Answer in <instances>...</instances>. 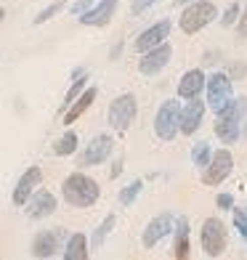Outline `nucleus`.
Instances as JSON below:
<instances>
[{
	"label": "nucleus",
	"mask_w": 247,
	"mask_h": 260,
	"mask_svg": "<svg viewBox=\"0 0 247 260\" xmlns=\"http://www.w3.org/2000/svg\"><path fill=\"white\" fill-rule=\"evenodd\" d=\"M247 117V96H231L229 104H223L215 112L213 133L221 144H237L242 136V122Z\"/></svg>",
	"instance_id": "f257e3e1"
},
{
	"label": "nucleus",
	"mask_w": 247,
	"mask_h": 260,
	"mask_svg": "<svg viewBox=\"0 0 247 260\" xmlns=\"http://www.w3.org/2000/svg\"><path fill=\"white\" fill-rule=\"evenodd\" d=\"M61 194L64 199L72 207H90V205H96L99 202V197H101V188L99 183L90 178V175L85 173H72L69 178L61 183Z\"/></svg>",
	"instance_id": "f03ea898"
},
{
	"label": "nucleus",
	"mask_w": 247,
	"mask_h": 260,
	"mask_svg": "<svg viewBox=\"0 0 247 260\" xmlns=\"http://www.w3.org/2000/svg\"><path fill=\"white\" fill-rule=\"evenodd\" d=\"M218 19V8L210 0H194V3L183 6V14L178 19V27L183 35H197L202 32L207 24H213Z\"/></svg>",
	"instance_id": "7ed1b4c3"
},
{
	"label": "nucleus",
	"mask_w": 247,
	"mask_h": 260,
	"mask_svg": "<svg viewBox=\"0 0 247 260\" xmlns=\"http://www.w3.org/2000/svg\"><path fill=\"white\" fill-rule=\"evenodd\" d=\"M136 114H138V101L133 93H122L109 104V112H107V120L112 125L114 133H128L131 125L136 122Z\"/></svg>",
	"instance_id": "20e7f679"
},
{
	"label": "nucleus",
	"mask_w": 247,
	"mask_h": 260,
	"mask_svg": "<svg viewBox=\"0 0 247 260\" xmlns=\"http://www.w3.org/2000/svg\"><path fill=\"white\" fill-rule=\"evenodd\" d=\"M178 120H181V101L168 99L160 104V109L155 114V133L160 141H173L178 136Z\"/></svg>",
	"instance_id": "39448f33"
},
{
	"label": "nucleus",
	"mask_w": 247,
	"mask_h": 260,
	"mask_svg": "<svg viewBox=\"0 0 247 260\" xmlns=\"http://www.w3.org/2000/svg\"><path fill=\"white\" fill-rule=\"evenodd\" d=\"M199 239H202V252L207 257H221L223 252H226V244H229L223 220L221 218H205L202 231H199Z\"/></svg>",
	"instance_id": "423d86ee"
},
{
	"label": "nucleus",
	"mask_w": 247,
	"mask_h": 260,
	"mask_svg": "<svg viewBox=\"0 0 247 260\" xmlns=\"http://www.w3.org/2000/svg\"><path fill=\"white\" fill-rule=\"evenodd\" d=\"M202 181L205 186H218L229 178V175L234 173V154L223 146V149H213V157H210V162L202 168Z\"/></svg>",
	"instance_id": "0eeeda50"
},
{
	"label": "nucleus",
	"mask_w": 247,
	"mask_h": 260,
	"mask_svg": "<svg viewBox=\"0 0 247 260\" xmlns=\"http://www.w3.org/2000/svg\"><path fill=\"white\" fill-rule=\"evenodd\" d=\"M205 96H207V109L218 112L223 104H229L234 96V85L231 77L226 72H213L210 77H205Z\"/></svg>",
	"instance_id": "6e6552de"
},
{
	"label": "nucleus",
	"mask_w": 247,
	"mask_h": 260,
	"mask_svg": "<svg viewBox=\"0 0 247 260\" xmlns=\"http://www.w3.org/2000/svg\"><path fill=\"white\" fill-rule=\"evenodd\" d=\"M170 58H173V45L165 40V43H160V45H155V48H149V51L141 53L138 72L146 75V77H155V75H160L162 69L170 64Z\"/></svg>",
	"instance_id": "1a4fd4ad"
},
{
	"label": "nucleus",
	"mask_w": 247,
	"mask_h": 260,
	"mask_svg": "<svg viewBox=\"0 0 247 260\" xmlns=\"http://www.w3.org/2000/svg\"><path fill=\"white\" fill-rule=\"evenodd\" d=\"M112 149H114V138L107 136V133H99V136L85 146V151H82L80 165H82V168H96V165H104V162L109 159Z\"/></svg>",
	"instance_id": "9d476101"
},
{
	"label": "nucleus",
	"mask_w": 247,
	"mask_h": 260,
	"mask_svg": "<svg viewBox=\"0 0 247 260\" xmlns=\"http://www.w3.org/2000/svg\"><path fill=\"white\" fill-rule=\"evenodd\" d=\"M205 109L207 104L197 99H189L183 106H181V120H178V133L183 136H194L199 127H202V120H205Z\"/></svg>",
	"instance_id": "9b49d317"
},
{
	"label": "nucleus",
	"mask_w": 247,
	"mask_h": 260,
	"mask_svg": "<svg viewBox=\"0 0 247 260\" xmlns=\"http://www.w3.org/2000/svg\"><path fill=\"white\" fill-rule=\"evenodd\" d=\"M173 223H175V218L170 215V212H160V215H155L149 223H146V229H144V234H141V242H144V247L146 250H151V247H157L165 236H168L170 231H173Z\"/></svg>",
	"instance_id": "f8f14e48"
},
{
	"label": "nucleus",
	"mask_w": 247,
	"mask_h": 260,
	"mask_svg": "<svg viewBox=\"0 0 247 260\" xmlns=\"http://www.w3.org/2000/svg\"><path fill=\"white\" fill-rule=\"evenodd\" d=\"M117 0H96L85 14H80V24L85 27H107L117 14Z\"/></svg>",
	"instance_id": "ddd939ff"
},
{
	"label": "nucleus",
	"mask_w": 247,
	"mask_h": 260,
	"mask_svg": "<svg viewBox=\"0 0 247 260\" xmlns=\"http://www.w3.org/2000/svg\"><path fill=\"white\" fill-rule=\"evenodd\" d=\"M170 19H162V21H157V24H151L149 29H144L136 38V51L138 53H144V51H149V48H155V45H160V43H165L170 38Z\"/></svg>",
	"instance_id": "4468645a"
},
{
	"label": "nucleus",
	"mask_w": 247,
	"mask_h": 260,
	"mask_svg": "<svg viewBox=\"0 0 247 260\" xmlns=\"http://www.w3.org/2000/svg\"><path fill=\"white\" fill-rule=\"evenodd\" d=\"M24 205H27V215L40 220V218H48L56 212V197L51 191H45V188H40V191H32V197Z\"/></svg>",
	"instance_id": "2eb2a0df"
},
{
	"label": "nucleus",
	"mask_w": 247,
	"mask_h": 260,
	"mask_svg": "<svg viewBox=\"0 0 247 260\" xmlns=\"http://www.w3.org/2000/svg\"><path fill=\"white\" fill-rule=\"evenodd\" d=\"M205 90V72L202 69H189V72H183L181 80H178V99L189 101V99H197L202 96Z\"/></svg>",
	"instance_id": "dca6fc26"
},
{
	"label": "nucleus",
	"mask_w": 247,
	"mask_h": 260,
	"mask_svg": "<svg viewBox=\"0 0 247 260\" xmlns=\"http://www.w3.org/2000/svg\"><path fill=\"white\" fill-rule=\"evenodd\" d=\"M58 244H61V229H51V231H40L32 239V255L35 257H53Z\"/></svg>",
	"instance_id": "f3484780"
},
{
	"label": "nucleus",
	"mask_w": 247,
	"mask_h": 260,
	"mask_svg": "<svg viewBox=\"0 0 247 260\" xmlns=\"http://www.w3.org/2000/svg\"><path fill=\"white\" fill-rule=\"evenodd\" d=\"M40 181H43V170H40V168H29V170L19 178V183H16V188H14V205L24 207V202L32 197V191L40 186Z\"/></svg>",
	"instance_id": "a211bd4d"
},
{
	"label": "nucleus",
	"mask_w": 247,
	"mask_h": 260,
	"mask_svg": "<svg viewBox=\"0 0 247 260\" xmlns=\"http://www.w3.org/2000/svg\"><path fill=\"white\" fill-rule=\"evenodd\" d=\"M173 257L175 260H186L189 257V250H192V244H189V218L181 215L178 220L173 223Z\"/></svg>",
	"instance_id": "6ab92c4d"
},
{
	"label": "nucleus",
	"mask_w": 247,
	"mask_h": 260,
	"mask_svg": "<svg viewBox=\"0 0 247 260\" xmlns=\"http://www.w3.org/2000/svg\"><path fill=\"white\" fill-rule=\"evenodd\" d=\"M96 96H99V90L96 88H85V90H82L80 93V96L72 101V104H69L67 106V112H64V125L69 127V125H72V122H77L80 120V117L82 114H85L88 109H90V106H93V101H96Z\"/></svg>",
	"instance_id": "aec40b11"
},
{
	"label": "nucleus",
	"mask_w": 247,
	"mask_h": 260,
	"mask_svg": "<svg viewBox=\"0 0 247 260\" xmlns=\"http://www.w3.org/2000/svg\"><path fill=\"white\" fill-rule=\"evenodd\" d=\"M85 257H88V236L72 234L64 247V260H85Z\"/></svg>",
	"instance_id": "412c9836"
},
{
	"label": "nucleus",
	"mask_w": 247,
	"mask_h": 260,
	"mask_svg": "<svg viewBox=\"0 0 247 260\" xmlns=\"http://www.w3.org/2000/svg\"><path fill=\"white\" fill-rule=\"evenodd\" d=\"M77 144H80L77 133H75V130H67V133L53 144V154L56 157H69V154H75V151H77Z\"/></svg>",
	"instance_id": "4be33fe9"
},
{
	"label": "nucleus",
	"mask_w": 247,
	"mask_h": 260,
	"mask_svg": "<svg viewBox=\"0 0 247 260\" xmlns=\"http://www.w3.org/2000/svg\"><path fill=\"white\" fill-rule=\"evenodd\" d=\"M82 90H85V69H75V77H72V88H69L67 90V96H64V104H61V112H67V106L69 104H72L77 96H80V93Z\"/></svg>",
	"instance_id": "5701e85b"
},
{
	"label": "nucleus",
	"mask_w": 247,
	"mask_h": 260,
	"mask_svg": "<svg viewBox=\"0 0 247 260\" xmlns=\"http://www.w3.org/2000/svg\"><path fill=\"white\" fill-rule=\"evenodd\" d=\"M210 157H213V146H210L207 141H197V144L192 146V162L197 165V168H205V165L210 162Z\"/></svg>",
	"instance_id": "b1692460"
},
{
	"label": "nucleus",
	"mask_w": 247,
	"mask_h": 260,
	"mask_svg": "<svg viewBox=\"0 0 247 260\" xmlns=\"http://www.w3.org/2000/svg\"><path fill=\"white\" fill-rule=\"evenodd\" d=\"M141 191H144V181H131V183H128L125 188H122V191H120V197H117V199H120V205L122 207H131L133 202H136V199H138V194Z\"/></svg>",
	"instance_id": "393cba45"
},
{
	"label": "nucleus",
	"mask_w": 247,
	"mask_h": 260,
	"mask_svg": "<svg viewBox=\"0 0 247 260\" xmlns=\"http://www.w3.org/2000/svg\"><path fill=\"white\" fill-rule=\"evenodd\" d=\"M112 229H114V215H107V218L101 220V226H99L96 231H93L90 244H93V247H101V244H104V239H107V234H109Z\"/></svg>",
	"instance_id": "a878e982"
},
{
	"label": "nucleus",
	"mask_w": 247,
	"mask_h": 260,
	"mask_svg": "<svg viewBox=\"0 0 247 260\" xmlns=\"http://www.w3.org/2000/svg\"><path fill=\"white\" fill-rule=\"evenodd\" d=\"M239 11H242V3H231L226 11H223V14L218 16V21H221V27H234L237 24V19H239Z\"/></svg>",
	"instance_id": "bb28decb"
},
{
	"label": "nucleus",
	"mask_w": 247,
	"mask_h": 260,
	"mask_svg": "<svg viewBox=\"0 0 247 260\" xmlns=\"http://www.w3.org/2000/svg\"><path fill=\"white\" fill-rule=\"evenodd\" d=\"M231 212H234V229H237L239 236L247 242V210H242V207H231Z\"/></svg>",
	"instance_id": "cd10ccee"
},
{
	"label": "nucleus",
	"mask_w": 247,
	"mask_h": 260,
	"mask_svg": "<svg viewBox=\"0 0 247 260\" xmlns=\"http://www.w3.org/2000/svg\"><path fill=\"white\" fill-rule=\"evenodd\" d=\"M61 8H64V3H53V6H48V8H43L40 14L35 16V24H45V21H48V19H53V16H56Z\"/></svg>",
	"instance_id": "c85d7f7f"
},
{
	"label": "nucleus",
	"mask_w": 247,
	"mask_h": 260,
	"mask_svg": "<svg viewBox=\"0 0 247 260\" xmlns=\"http://www.w3.org/2000/svg\"><path fill=\"white\" fill-rule=\"evenodd\" d=\"M226 75L231 77V82H234V80H239V77H244V75H247V64H239V61L226 64Z\"/></svg>",
	"instance_id": "c756f323"
},
{
	"label": "nucleus",
	"mask_w": 247,
	"mask_h": 260,
	"mask_svg": "<svg viewBox=\"0 0 247 260\" xmlns=\"http://www.w3.org/2000/svg\"><path fill=\"white\" fill-rule=\"evenodd\" d=\"M157 3H160V0H133V3H131V14L141 16L144 11H149L151 6H157Z\"/></svg>",
	"instance_id": "7c9ffc66"
},
{
	"label": "nucleus",
	"mask_w": 247,
	"mask_h": 260,
	"mask_svg": "<svg viewBox=\"0 0 247 260\" xmlns=\"http://www.w3.org/2000/svg\"><path fill=\"white\" fill-rule=\"evenodd\" d=\"M215 205H218V210H231V207H234V194H229V191L223 194V191H221V194L215 197Z\"/></svg>",
	"instance_id": "2f4dec72"
},
{
	"label": "nucleus",
	"mask_w": 247,
	"mask_h": 260,
	"mask_svg": "<svg viewBox=\"0 0 247 260\" xmlns=\"http://www.w3.org/2000/svg\"><path fill=\"white\" fill-rule=\"evenodd\" d=\"M237 35L239 38H247V6H242L239 19H237Z\"/></svg>",
	"instance_id": "473e14b6"
},
{
	"label": "nucleus",
	"mask_w": 247,
	"mask_h": 260,
	"mask_svg": "<svg viewBox=\"0 0 247 260\" xmlns=\"http://www.w3.org/2000/svg\"><path fill=\"white\" fill-rule=\"evenodd\" d=\"M93 3H96V0H77V3L72 6V14L75 16H80V14H85V11L93 6Z\"/></svg>",
	"instance_id": "72a5a7b5"
},
{
	"label": "nucleus",
	"mask_w": 247,
	"mask_h": 260,
	"mask_svg": "<svg viewBox=\"0 0 247 260\" xmlns=\"http://www.w3.org/2000/svg\"><path fill=\"white\" fill-rule=\"evenodd\" d=\"M120 173H122V159H117V162H114V168H112V178H117Z\"/></svg>",
	"instance_id": "f704fd0d"
},
{
	"label": "nucleus",
	"mask_w": 247,
	"mask_h": 260,
	"mask_svg": "<svg viewBox=\"0 0 247 260\" xmlns=\"http://www.w3.org/2000/svg\"><path fill=\"white\" fill-rule=\"evenodd\" d=\"M189 3H194V0H175V6H189Z\"/></svg>",
	"instance_id": "c9c22d12"
},
{
	"label": "nucleus",
	"mask_w": 247,
	"mask_h": 260,
	"mask_svg": "<svg viewBox=\"0 0 247 260\" xmlns=\"http://www.w3.org/2000/svg\"><path fill=\"white\" fill-rule=\"evenodd\" d=\"M244 120H247V117H244ZM242 136H247V125L242 122Z\"/></svg>",
	"instance_id": "e433bc0d"
},
{
	"label": "nucleus",
	"mask_w": 247,
	"mask_h": 260,
	"mask_svg": "<svg viewBox=\"0 0 247 260\" xmlns=\"http://www.w3.org/2000/svg\"><path fill=\"white\" fill-rule=\"evenodd\" d=\"M3 16H6V11H3V8H0V21H3Z\"/></svg>",
	"instance_id": "4c0bfd02"
}]
</instances>
